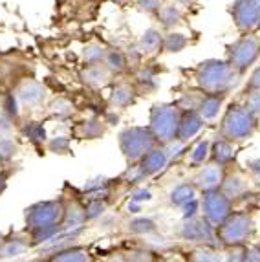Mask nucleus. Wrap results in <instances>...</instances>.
Wrapping results in <instances>:
<instances>
[{
	"instance_id": "obj_21",
	"label": "nucleus",
	"mask_w": 260,
	"mask_h": 262,
	"mask_svg": "<svg viewBox=\"0 0 260 262\" xmlns=\"http://www.w3.org/2000/svg\"><path fill=\"white\" fill-rule=\"evenodd\" d=\"M246 189H247L246 180L240 178V176H231L226 184H224V192H226L229 198L231 196H239V194H242Z\"/></svg>"
},
{
	"instance_id": "obj_9",
	"label": "nucleus",
	"mask_w": 260,
	"mask_h": 262,
	"mask_svg": "<svg viewBox=\"0 0 260 262\" xmlns=\"http://www.w3.org/2000/svg\"><path fill=\"white\" fill-rule=\"evenodd\" d=\"M233 18L239 30L247 31L258 26L260 0H236L233 6Z\"/></svg>"
},
{
	"instance_id": "obj_28",
	"label": "nucleus",
	"mask_w": 260,
	"mask_h": 262,
	"mask_svg": "<svg viewBox=\"0 0 260 262\" xmlns=\"http://www.w3.org/2000/svg\"><path fill=\"white\" fill-rule=\"evenodd\" d=\"M207 150H209V143L202 141V143L196 145V149L192 150L191 154V162L192 163H204L205 156H207Z\"/></svg>"
},
{
	"instance_id": "obj_35",
	"label": "nucleus",
	"mask_w": 260,
	"mask_h": 262,
	"mask_svg": "<svg viewBox=\"0 0 260 262\" xmlns=\"http://www.w3.org/2000/svg\"><path fill=\"white\" fill-rule=\"evenodd\" d=\"M258 26H260V22H258Z\"/></svg>"
},
{
	"instance_id": "obj_10",
	"label": "nucleus",
	"mask_w": 260,
	"mask_h": 262,
	"mask_svg": "<svg viewBox=\"0 0 260 262\" xmlns=\"http://www.w3.org/2000/svg\"><path fill=\"white\" fill-rule=\"evenodd\" d=\"M182 235H183V238L192 241V242L209 241V238H211L209 222H204V220H189V222L183 226Z\"/></svg>"
},
{
	"instance_id": "obj_17",
	"label": "nucleus",
	"mask_w": 260,
	"mask_h": 262,
	"mask_svg": "<svg viewBox=\"0 0 260 262\" xmlns=\"http://www.w3.org/2000/svg\"><path fill=\"white\" fill-rule=\"evenodd\" d=\"M161 42H163V39H161L160 31L147 30L143 33V37H141V50L147 53H152V52H156V50H160Z\"/></svg>"
},
{
	"instance_id": "obj_8",
	"label": "nucleus",
	"mask_w": 260,
	"mask_h": 262,
	"mask_svg": "<svg viewBox=\"0 0 260 262\" xmlns=\"http://www.w3.org/2000/svg\"><path fill=\"white\" fill-rule=\"evenodd\" d=\"M61 216H64L61 204H57V202H44V204H37V206L28 209L26 222L35 231V229H40V227L55 226Z\"/></svg>"
},
{
	"instance_id": "obj_16",
	"label": "nucleus",
	"mask_w": 260,
	"mask_h": 262,
	"mask_svg": "<svg viewBox=\"0 0 260 262\" xmlns=\"http://www.w3.org/2000/svg\"><path fill=\"white\" fill-rule=\"evenodd\" d=\"M222 106V97H218L216 94H209L202 103H200V116L204 119H214L220 112Z\"/></svg>"
},
{
	"instance_id": "obj_11",
	"label": "nucleus",
	"mask_w": 260,
	"mask_h": 262,
	"mask_svg": "<svg viewBox=\"0 0 260 262\" xmlns=\"http://www.w3.org/2000/svg\"><path fill=\"white\" fill-rule=\"evenodd\" d=\"M167 154L165 150L160 149H150L143 158H141V169L145 170V174H154V172H160L161 169L167 163Z\"/></svg>"
},
{
	"instance_id": "obj_32",
	"label": "nucleus",
	"mask_w": 260,
	"mask_h": 262,
	"mask_svg": "<svg viewBox=\"0 0 260 262\" xmlns=\"http://www.w3.org/2000/svg\"><path fill=\"white\" fill-rule=\"evenodd\" d=\"M103 209H104V206L101 204V202H92L90 207H88V211H86V216H88V219L99 216V214L103 213Z\"/></svg>"
},
{
	"instance_id": "obj_22",
	"label": "nucleus",
	"mask_w": 260,
	"mask_h": 262,
	"mask_svg": "<svg viewBox=\"0 0 260 262\" xmlns=\"http://www.w3.org/2000/svg\"><path fill=\"white\" fill-rule=\"evenodd\" d=\"M104 64H106V68L112 72H121L125 70V57H123L121 52H116V50H112V52H106L104 53Z\"/></svg>"
},
{
	"instance_id": "obj_2",
	"label": "nucleus",
	"mask_w": 260,
	"mask_h": 262,
	"mask_svg": "<svg viewBox=\"0 0 260 262\" xmlns=\"http://www.w3.org/2000/svg\"><path fill=\"white\" fill-rule=\"evenodd\" d=\"M255 114L242 106H233L222 123V134L227 140H246L255 130Z\"/></svg>"
},
{
	"instance_id": "obj_20",
	"label": "nucleus",
	"mask_w": 260,
	"mask_h": 262,
	"mask_svg": "<svg viewBox=\"0 0 260 262\" xmlns=\"http://www.w3.org/2000/svg\"><path fill=\"white\" fill-rule=\"evenodd\" d=\"M234 156L233 152V147L229 145V141H218L216 145H214V160L218 162V165H224V163L231 162Z\"/></svg>"
},
{
	"instance_id": "obj_4",
	"label": "nucleus",
	"mask_w": 260,
	"mask_h": 262,
	"mask_svg": "<svg viewBox=\"0 0 260 262\" xmlns=\"http://www.w3.org/2000/svg\"><path fill=\"white\" fill-rule=\"evenodd\" d=\"M154 140L156 136L152 132L145 130V128H126L121 136H119V143H121V149L125 152V156L132 162L136 160H141L148 150L154 147Z\"/></svg>"
},
{
	"instance_id": "obj_12",
	"label": "nucleus",
	"mask_w": 260,
	"mask_h": 262,
	"mask_svg": "<svg viewBox=\"0 0 260 262\" xmlns=\"http://www.w3.org/2000/svg\"><path fill=\"white\" fill-rule=\"evenodd\" d=\"M222 182V167L218 165H207L200 170L198 174V185L205 191L216 189Z\"/></svg>"
},
{
	"instance_id": "obj_15",
	"label": "nucleus",
	"mask_w": 260,
	"mask_h": 262,
	"mask_svg": "<svg viewBox=\"0 0 260 262\" xmlns=\"http://www.w3.org/2000/svg\"><path fill=\"white\" fill-rule=\"evenodd\" d=\"M82 77H84V81H86L90 86H103V84H106V81H109V68H104V66L101 64H92L90 68H88L84 74H82Z\"/></svg>"
},
{
	"instance_id": "obj_23",
	"label": "nucleus",
	"mask_w": 260,
	"mask_h": 262,
	"mask_svg": "<svg viewBox=\"0 0 260 262\" xmlns=\"http://www.w3.org/2000/svg\"><path fill=\"white\" fill-rule=\"evenodd\" d=\"M132 88L128 86V84H119V86H116V90H114V96H112V103L117 106H125L128 105L130 101H132Z\"/></svg>"
},
{
	"instance_id": "obj_5",
	"label": "nucleus",
	"mask_w": 260,
	"mask_h": 262,
	"mask_svg": "<svg viewBox=\"0 0 260 262\" xmlns=\"http://www.w3.org/2000/svg\"><path fill=\"white\" fill-rule=\"evenodd\" d=\"M253 231V222L247 214H233L227 216L220 227L222 242L231 246H239L246 241Z\"/></svg>"
},
{
	"instance_id": "obj_18",
	"label": "nucleus",
	"mask_w": 260,
	"mask_h": 262,
	"mask_svg": "<svg viewBox=\"0 0 260 262\" xmlns=\"http://www.w3.org/2000/svg\"><path fill=\"white\" fill-rule=\"evenodd\" d=\"M194 200V187L189 184H183L172 191V204L176 206H187Z\"/></svg>"
},
{
	"instance_id": "obj_7",
	"label": "nucleus",
	"mask_w": 260,
	"mask_h": 262,
	"mask_svg": "<svg viewBox=\"0 0 260 262\" xmlns=\"http://www.w3.org/2000/svg\"><path fill=\"white\" fill-rule=\"evenodd\" d=\"M229 196L226 192H218L216 189H209L204 194V213L205 220L211 226H222V222L229 216Z\"/></svg>"
},
{
	"instance_id": "obj_34",
	"label": "nucleus",
	"mask_w": 260,
	"mask_h": 262,
	"mask_svg": "<svg viewBox=\"0 0 260 262\" xmlns=\"http://www.w3.org/2000/svg\"><path fill=\"white\" fill-rule=\"evenodd\" d=\"M116 2H126V0H116Z\"/></svg>"
},
{
	"instance_id": "obj_13",
	"label": "nucleus",
	"mask_w": 260,
	"mask_h": 262,
	"mask_svg": "<svg viewBox=\"0 0 260 262\" xmlns=\"http://www.w3.org/2000/svg\"><path fill=\"white\" fill-rule=\"evenodd\" d=\"M202 116H198L196 112H189L183 119H180V128H178V138L182 140H189L196 132L202 128Z\"/></svg>"
},
{
	"instance_id": "obj_30",
	"label": "nucleus",
	"mask_w": 260,
	"mask_h": 262,
	"mask_svg": "<svg viewBox=\"0 0 260 262\" xmlns=\"http://www.w3.org/2000/svg\"><path fill=\"white\" fill-rule=\"evenodd\" d=\"M247 108L251 110L253 114H260V90L258 92H253L247 99Z\"/></svg>"
},
{
	"instance_id": "obj_14",
	"label": "nucleus",
	"mask_w": 260,
	"mask_h": 262,
	"mask_svg": "<svg viewBox=\"0 0 260 262\" xmlns=\"http://www.w3.org/2000/svg\"><path fill=\"white\" fill-rule=\"evenodd\" d=\"M18 97H20L22 103H26V105H37V103H40V101L44 99V88L40 86L39 83L30 81V83H26L20 88Z\"/></svg>"
},
{
	"instance_id": "obj_24",
	"label": "nucleus",
	"mask_w": 260,
	"mask_h": 262,
	"mask_svg": "<svg viewBox=\"0 0 260 262\" xmlns=\"http://www.w3.org/2000/svg\"><path fill=\"white\" fill-rule=\"evenodd\" d=\"M64 219H66L64 227H68V229H75V227H79L82 222H84V219H86V211H82L81 207H74V209L66 211Z\"/></svg>"
},
{
	"instance_id": "obj_25",
	"label": "nucleus",
	"mask_w": 260,
	"mask_h": 262,
	"mask_svg": "<svg viewBox=\"0 0 260 262\" xmlns=\"http://www.w3.org/2000/svg\"><path fill=\"white\" fill-rule=\"evenodd\" d=\"M187 44V39L180 33H170L167 39H165V50H169V52H180L183 50V46Z\"/></svg>"
},
{
	"instance_id": "obj_19",
	"label": "nucleus",
	"mask_w": 260,
	"mask_h": 262,
	"mask_svg": "<svg viewBox=\"0 0 260 262\" xmlns=\"http://www.w3.org/2000/svg\"><path fill=\"white\" fill-rule=\"evenodd\" d=\"M160 18H161V24L163 26H172V24H176V22L182 18V9L178 8V6H165V8H160Z\"/></svg>"
},
{
	"instance_id": "obj_26",
	"label": "nucleus",
	"mask_w": 260,
	"mask_h": 262,
	"mask_svg": "<svg viewBox=\"0 0 260 262\" xmlns=\"http://www.w3.org/2000/svg\"><path fill=\"white\" fill-rule=\"evenodd\" d=\"M104 50L101 48V46H88L86 50H84V59H86V62H90V64H97V62H101L104 59Z\"/></svg>"
},
{
	"instance_id": "obj_29",
	"label": "nucleus",
	"mask_w": 260,
	"mask_h": 262,
	"mask_svg": "<svg viewBox=\"0 0 260 262\" xmlns=\"http://www.w3.org/2000/svg\"><path fill=\"white\" fill-rule=\"evenodd\" d=\"M160 8H161V0H139V9H143L147 13L160 11Z\"/></svg>"
},
{
	"instance_id": "obj_31",
	"label": "nucleus",
	"mask_w": 260,
	"mask_h": 262,
	"mask_svg": "<svg viewBox=\"0 0 260 262\" xmlns=\"http://www.w3.org/2000/svg\"><path fill=\"white\" fill-rule=\"evenodd\" d=\"M24 251V244L22 242H18V241H13V242H9L8 244V248L4 249V253L8 255V257H11V255H18V253H22Z\"/></svg>"
},
{
	"instance_id": "obj_6",
	"label": "nucleus",
	"mask_w": 260,
	"mask_h": 262,
	"mask_svg": "<svg viewBox=\"0 0 260 262\" xmlns=\"http://www.w3.org/2000/svg\"><path fill=\"white\" fill-rule=\"evenodd\" d=\"M258 53H260V39L246 35L231 46L229 61L236 70L242 72V70H246L247 66H251L253 62L256 61Z\"/></svg>"
},
{
	"instance_id": "obj_1",
	"label": "nucleus",
	"mask_w": 260,
	"mask_h": 262,
	"mask_svg": "<svg viewBox=\"0 0 260 262\" xmlns=\"http://www.w3.org/2000/svg\"><path fill=\"white\" fill-rule=\"evenodd\" d=\"M236 75H239V70L233 64L222 61H207L202 62V66L198 68L196 79L205 92L218 96V94L227 92L236 83Z\"/></svg>"
},
{
	"instance_id": "obj_33",
	"label": "nucleus",
	"mask_w": 260,
	"mask_h": 262,
	"mask_svg": "<svg viewBox=\"0 0 260 262\" xmlns=\"http://www.w3.org/2000/svg\"><path fill=\"white\" fill-rule=\"evenodd\" d=\"M249 88H255V90H260V68L253 74L251 81H249Z\"/></svg>"
},
{
	"instance_id": "obj_27",
	"label": "nucleus",
	"mask_w": 260,
	"mask_h": 262,
	"mask_svg": "<svg viewBox=\"0 0 260 262\" xmlns=\"http://www.w3.org/2000/svg\"><path fill=\"white\" fill-rule=\"evenodd\" d=\"M55 260H86V251L82 249H68L55 255Z\"/></svg>"
},
{
	"instance_id": "obj_3",
	"label": "nucleus",
	"mask_w": 260,
	"mask_h": 262,
	"mask_svg": "<svg viewBox=\"0 0 260 262\" xmlns=\"http://www.w3.org/2000/svg\"><path fill=\"white\" fill-rule=\"evenodd\" d=\"M150 128L152 134L156 136V140L163 141V143L172 141L178 136L180 128V114L176 106H154L150 116Z\"/></svg>"
}]
</instances>
